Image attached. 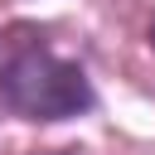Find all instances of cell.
<instances>
[{
  "label": "cell",
  "mask_w": 155,
  "mask_h": 155,
  "mask_svg": "<svg viewBox=\"0 0 155 155\" xmlns=\"http://www.w3.org/2000/svg\"><path fill=\"white\" fill-rule=\"evenodd\" d=\"M0 102L19 121H73L97 107V87L82 63L48 48L34 24L0 29Z\"/></svg>",
  "instance_id": "6da1fadb"
},
{
  "label": "cell",
  "mask_w": 155,
  "mask_h": 155,
  "mask_svg": "<svg viewBox=\"0 0 155 155\" xmlns=\"http://www.w3.org/2000/svg\"><path fill=\"white\" fill-rule=\"evenodd\" d=\"M145 44L155 48V15H150V24H145Z\"/></svg>",
  "instance_id": "7a4b0ae2"
},
{
  "label": "cell",
  "mask_w": 155,
  "mask_h": 155,
  "mask_svg": "<svg viewBox=\"0 0 155 155\" xmlns=\"http://www.w3.org/2000/svg\"><path fill=\"white\" fill-rule=\"evenodd\" d=\"M34 155H82V150H34Z\"/></svg>",
  "instance_id": "3957f363"
}]
</instances>
